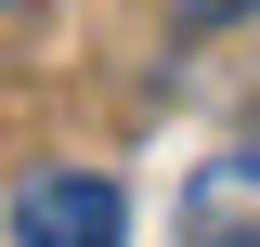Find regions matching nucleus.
Listing matches in <instances>:
<instances>
[{"label":"nucleus","mask_w":260,"mask_h":247,"mask_svg":"<svg viewBox=\"0 0 260 247\" xmlns=\"http://www.w3.org/2000/svg\"><path fill=\"white\" fill-rule=\"evenodd\" d=\"M0 13H13V0H0Z\"/></svg>","instance_id":"nucleus-4"},{"label":"nucleus","mask_w":260,"mask_h":247,"mask_svg":"<svg viewBox=\"0 0 260 247\" xmlns=\"http://www.w3.org/2000/svg\"><path fill=\"white\" fill-rule=\"evenodd\" d=\"M182 234H195V247H260V143H234V156H208V169H195Z\"/></svg>","instance_id":"nucleus-2"},{"label":"nucleus","mask_w":260,"mask_h":247,"mask_svg":"<svg viewBox=\"0 0 260 247\" xmlns=\"http://www.w3.org/2000/svg\"><path fill=\"white\" fill-rule=\"evenodd\" d=\"M0 247H130V182L117 169H26L0 208Z\"/></svg>","instance_id":"nucleus-1"},{"label":"nucleus","mask_w":260,"mask_h":247,"mask_svg":"<svg viewBox=\"0 0 260 247\" xmlns=\"http://www.w3.org/2000/svg\"><path fill=\"white\" fill-rule=\"evenodd\" d=\"M169 13H182V39H195V26H247L260 0H169Z\"/></svg>","instance_id":"nucleus-3"}]
</instances>
